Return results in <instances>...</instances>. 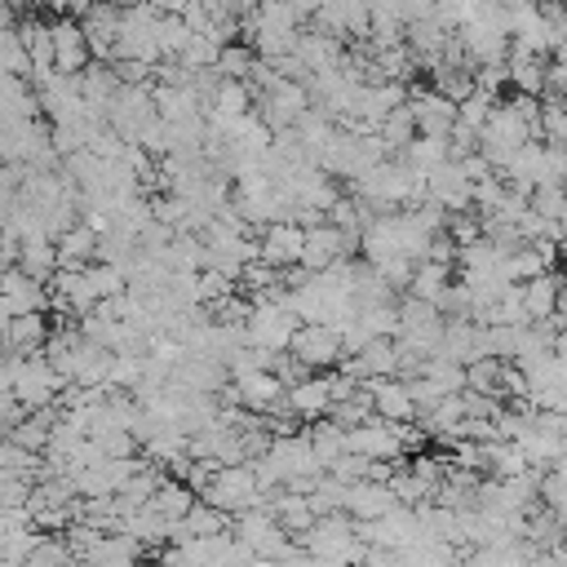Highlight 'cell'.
I'll return each instance as SVG.
<instances>
[{
    "mask_svg": "<svg viewBox=\"0 0 567 567\" xmlns=\"http://www.w3.org/2000/svg\"><path fill=\"white\" fill-rule=\"evenodd\" d=\"M13 359V399L22 412H35V408H53L66 390V381L53 372L49 354H9Z\"/></svg>",
    "mask_w": 567,
    "mask_h": 567,
    "instance_id": "1",
    "label": "cell"
},
{
    "mask_svg": "<svg viewBox=\"0 0 567 567\" xmlns=\"http://www.w3.org/2000/svg\"><path fill=\"white\" fill-rule=\"evenodd\" d=\"M199 501H208L226 518H239L252 505H261V483H257L252 465H217L213 470V483L199 492Z\"/></svg>",
    "mask_w": 567,
    "mask_h": 567,
    "instance_id": "2",
    "label": "cell"
},
{
    "mask_svg": "<svg viewBox=\"0 0 567 567\" xmlns=\"http://www.w3.org/2000/svg\"><path fill=\"white\" fill-rule=\"evenodd\" d=\"M111 62H159V13L151 4H128L120 9V44Z\"/></svg>",
    "mask_w": 567,
    "mask_h": 567,
    "instance_id": "3",
    "label": "cell"
},
{
    "mask_svg": "<svg viewBox=\"0 0 567 567\" xmlns=\"http://www.w3.org/2000/svg\"><path fill=\"white\" fill-rule=\"evenodd\" d=\"M244 328H248V346L270 350V354H284L292 346V332L301 328V319L288 310V301H252Z\"/></svg>",
    "mask_w": 567,
    "mask_h": 567,
    "instance_id": "4",
    "label": "cell"
},
{
    "mask_svg": "<svg viewBox=\"0 0 567 567\" xmlns=\"http://www.w3.org/2000/svg\"><path fill=\"white\" fill-rule=\"evenodd\" d=\"M288 354H292L297 363H306L310 372H332V368H341L346 346H341V332H337V328H328V323H301V328L292 332Z\"/></svg>",
    "mask_w": 567,
    "mask_h": 567,
    "instance_id": "5",
    "label": "cell"
},
{
    "mask_svg": "<svg viewBox=\"0 0 567 567\" xmlns=\"http://www.w3.org/2000/svg\"><path fill=\"white\" fill-rule=\"evenodd\" d=\"M49 35H53V71H62V75H80V71L93 62L80 18H71V13L53 18V22H49Z\"/></svg>",
    "mask_w": 567,
    "mask_h": 567,
    "instance_id": "6",
    "label": "cell"
},
{
    "mask_svg": "<svg viewBox=\"0 0 567 567\" xmlns=\"http://www.w3.org/2000/svg\"><path fill=\"white\" fill-rule=\"evenodd\" d=\"M412 120H416V133L421 137H447L456 128V102H447L443 93L425 89V84H412Z\"/></svg>",
    "mask_w": 567,
    "mask_h": 567,
    "instance_id": "7",
    "label": "cell"
},
{
    "mask_svg": "<svg viewBox=\"0 0 567 567\" xmlns=\"http://www.w3.org/2000/svg\"><path fill=\"white\" fill-rule=\"evenodd\" d=\"M301 244H306V226H297V221H270L261 230V239H257V252H261L266 266L292 270L301 261Z\"/></svg>",
    "mask_w": 567,
    "mask_h": 567,
    "instance_id": "8",
    "label": "cell"
},
{
    "mask_svg": "<svg viewBox=\"0 0 567 567\" xmlns=\"http://www.w3.org/2000/svg\"><path fill=\"white\" fill-rule=\"evenodd\" d=\"M84 40H89V53L93 62H111L115 58V44H120V9L115 4H93L84 18Z\"/></svg>",
    "mask_w": 567,
    "mask_h": 567,
    "instance_id": "9",
    "label": "cell"
},
{
    "mask_svg": "<svg viewBox=\"0 0 567 567\" xmlns=\"http://www.w3.org/2000/svg\"><path fill=\"white\" fill-rule=\"evenodd\" d=\"M390 509H399V496H394V487H390V483L363 478V483H354V487H350L346 514H350L354 523H377V518H385Z\"/></svg>",
    "mask_w": 567,
    "mask_h": 567,
    "instance_id": "10",
    "label": "cell"
},
{
    "mask_svg": "<svg viewBox=\"0 0 567 567\" xmlns=\"http://www.w3.org/2000/svg\"><path fill=\"white\" fill-rule=\"evenodd\" d=\"M288 412L297 421H319L332 412V394H328V372H315V377H301L297 385H288Z\"/></svg>",
    "mask_w": 567,
    "mask_h": 567,
    "instance_id": "11",
    "label": "cell"
},
{
    "mask_svg": "<svg viewBox=\"0 0 567 567\" xmlns=\"http://www.w3.org/2000/svg\"><path fill=\"white\" fill-rule=\"evenodd\" d=\"M368 390H372V412H377L381 421H390V425H408V421H416L412 394H408V385H403L399 377L368 381Z\"/></svg>",
    "mask_w": 567,
    "mask_h": 567,
    "instance_id": "12",
    "label": "cell"
},
{
    "mask_svg": "<svg viewBox=\"0 0 567 567\" xmlns=\"http://www.w3.org/2000/svg\"><path fill=\"white\" fill-rule=\"evenodd\" d=\"M18 270L31 275L35 284H53V275L62 270V261H58V244H53L49 235H31V239H22V244H18Z\"/></svg>",
    "mask_w": 567,
    "mask_h": 567,
    "instance_id": "13",
    "label": "cell"
},
{
    "mask_svg": "<svg viewBox=\"0 0 567 567\" xmlns=\"http://www.w3.org/2000/svg\"><path fill=\"white\" fill-rule=\"evenodd\" d=\"M563 279L558 275H536L523 284V306H527V323H549L558 315V301H563Z\"/></svg>",
    "mask_w": 567,
    "mask_h": 567,
    "instance_id": "14",
    "label": "cell"
},
{
    "mask_svg": "<svg viewBox=\"0 0 567 567\" xmlns=\"http://www.w3.org/2000/svg\"><path fill=\"white\" fill-rule=\"evenodd\" d=\"M58 244V261H62V270H84V266H93L97 261V244H102V235L89 226V221H75L62 239H53Z\"/></svg>",
    "mask_w": 567,
    "mask_h": 567,
    "instance_id": "15",
    "label": "cell"
},
{
    "mask_svg": "<svg viewBox=\"0 0 567 567\" xmlns=\"http://www.w3.org/2000/svg\"><path fill=\"white\" fill-rule=\"evenodd\" d=\"M49 337H53L49 315H18V319H9V328H4L9 354H40V350L49 346Z\"/></svg>",
    "mask_w": 567,
    "mask_h": 567,
    "instance_id": "16",
    "label": "cell"
},
{
    "mask_svg": "<svg viewBox=\"0 0 567 567\" xmlns=\"http://www.w3.org/2000/svg\"><path fill=\"white\" fill-rule=\"evenodd\" d=\"M252 102H257V93H252L248 80H226V75H221V84H217V93H213V102H208L204 115L244 120V115H252Z\"/></svg>",
    "mask_w": 567,
    "mask_h": 567,
    "instance_id": "17",
    "label": "cell"
},
{
    "mask_svg": "<svg viewBox=\"0 0 567 567\" xmlns=\"http://www.w3.org/2000/svg\"><path fill=\"white\" fill-rule=\"evenodd\" d=\"M195 501H199V492H195L190 483H182V478H164L159 492L151 496V509L164 514L168 523H182V518L195 509Z\"/></svg>",
    "mask_w": 567,
    "mask_h": 567,
    "instance_id": "18",
    "label": "cell"
},
{
    "mask_svg": "<svg viewBox=\"0 0 567 567\" xmlns=\"http://www.w3.org/2000/svg\"><path fill=\"white\" fill-rule=\"evenodd\" d=\"M377 137H381V146H385V155L390 159H399L412 142H416V120H412V106L403 102L399 111H390L385 120H381V128H377Z\"/></svg>",
    "mask_w": 567,
    "mask_h": 567,
    "instance_id": "19",
    "label": "cell"
},
{
    "mask_svg": "<svg viewBox=\"0 0 567 567\" xmlns=\"http://www.w3.org/2000/svg\"><path fill=\"white\" fill-rule=\"evenodd\" d=\"M452 284V266H443V261H416V270H412V284H408V297H416V301H439L443 297V288Z\"/></svg>",
    "mask_w": 567,
    "mask_h": 567,
    "instance_id": "20",
    "label": "cell"
},
{
    "mask_svg": "<svg viewBox=\"0 0 567 567\" xmlns=\"http://www.w3.org/2000/svg\"><path fill=\"white\" fill-rule=\"evenodd\" d=\"M190 40H195V31L186 27L182 13H159V58L164 62H177Z\"/></svg>",
    "mask_w": 567,
    "mask_h": 567,
    "instance_id": "21",
    "label": "cell"
},
{
    "mask_svg": "<svg viewBox=\"0 0 567 567\" xmlns=\"http://www.w3.org/2000/svg\"><path fill=\"white\" fill-rule=\"evenodd\" d=\"M399 159H408L416 173H425V177H430L439 164H447V159H452V155H447V137H421V133H416V142H412Z\"/></svg>",
    "mask_w": 567,
    "mask_h": 567,
    "instance_id": "22",
    "label": "cell"
},
{
    "mask_svg": "<svg viewBox=\"0 0 567 567\" xmlns=\"http://www.w3.org/2000/svg\"><path fill=\"white\" fill-rule=\"evenodd\" d=\"M501 372H505V363H501V359H492V354H483V359L465 363V390L501 399Z\"/></svg>",
    "mask_w": 567,
    "mask_h": 567,
    "instance_id": "23",
    "label": "cell"
},
{
    "mask_svg": "<svg viewBox=\"0 0 567 567\" xmlns=\"http://www.w3.org/2000/svg\"><path fill=\"white\" fill-rule=\"evenodd\" d=\"M306 439L315 443V452H319L323 470H328L337 456H346V430H341L337 421H319V425H310V430H306Z\"/></svg>",
    "mask_w": 567,
    "mask_h": 567,
    "instance_id": "24",
    "label": "cell"
},
{
    "mask_svg": "<svg viewBox=\"0 0 567 567\" xmlns=\"http://www.w3.org/2000/svg\"><path fill=\"white\" fill-rule=\"evenodd\" d=\"M425 381H434L443 394H465V363H456V359H425V372H421Z\"/></svg>",
    "mask_w": 567,
    "mask_h": 567,
    "instance_id": "25",
    "label": "cell"
},
{
    "mask_svg": "<svg viewBox=\"0 0 567 567\" xmlns=\"http://www.w3.org/2000/svg\"><path fill=\"white\" fill-rule=\"evenodd\" d=\"M532 213L545 221H567V186L563 182H545L532 190Z\"/></svg>",
    "mask_w": 567,
    "mask_h": 567,
    "instance_id": "26",
    "label": "cell"
},
{
    "mask_svg": "<svg viewBox=\"0 0 567 567\" xmlns=\"http://www.w3.org/2000/svg\"><path fill=\"white\" fill-rule=\"evenodd\" d=\"M252 66H257V53H252L244 40H235V44H226V49L217 53V71H221L226 80H248Z\"/></svg>",
    "mask_w": 567,
    "mask_h": 567,
    "instance_id": "27",
    "label": "cell"
},
{
    "mask_svg": "<svg viewBox=\"0 0 567 567\" xmlns=\"http://www.w3.org/2000/svg\"><path fill=\"white\" fill-rule=\"evenodd\" d=\"M492 106H496V102H492L487 93H478V89H474V93L456 106V124H465V128L483 133V128H487V120H492Z\"/></svg>",
    "mask_w": 567,
    "mask_h": 567,
    "instance_id": "28",
    "label": "cell"
},
{
    "mask_svg": "<svg viewBox=\"0 0 567 567\" xmlns=\"http://www.w3.org/2000/svg\"><path fill=\"white\" fill-rule=\"evenodd\" d=\"M213 4H221L226 13H235V18H239V0H213Z\"/></svg>",
    "mask_w": 567,
    "mask_h": 567,
    "instance_id": "29",
    "label": "cell"
}]
</instances>
